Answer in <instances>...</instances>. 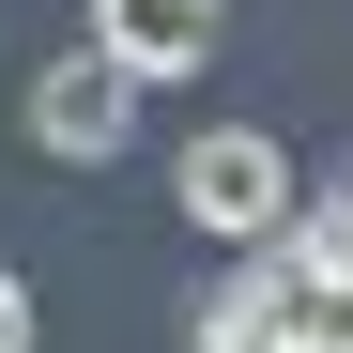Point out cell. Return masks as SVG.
Here are the masks:
<instances>
[{"instance_id": "obj_2", "label": "cell", "mask_w": 353, "mask_h": 353, "mask_svg": "<svg viewBox=\"0 0 353 353\" xmlns=\"http://www.w3.org/2000/svg\"><path fill=\"white\" fill-rule=\"evenodd\" d=\"M123 139H139V77H123V62H108V46L77 31L62 62L31 77V154H62V169H92V154H123Z\"/></svg>"}, {"instance_id": "obj_5", "label": "cell", "mask_w": 353, "mask_h": 353, "mask_svg": "<svg viewBox=\"0 0 353 353\" xmlns=\"http://www.w3.org/2000/svg\"><path fill=\"white\" fill-rule=\"evenodd\" d=\"M0 353H31V292L16 276H0Z\"/></svg>"}, {"instance_id": "obj_1", "label": "cell", "mask_w": 353, "mask_h": 353, "mask_svg": "<svg viewBox=\"0 0 353 353\" xmlns=\"http://www.w3.org/2000/svg\"><path fill=\"white\" fill-rule=\"evenodd\" d=\"M169 200H185L200 246H276L307 185H292V139H261V123H200L185 154H169Z\"/></svg>"}, {"instance_id": "obj_3", "label": "cell", "mask_w": 353, "mask_h": 353, "mask_svg": "<svg viewBox=\"0 0 353 353\" xmlns=\"http://www.w3.org/2000/svg\"><path fill=\"white\" fill-rule=\"evenodd\" d=\"M215 31H230V0H92V46H108L139 92L200 77V62H215Z\"/></svg>"}, {"instance_id": "obj_4", "label": "cell", "mask_w": 353, "mask_h": 353, "mask_svg": "<svg viewBox=\"0 0 353 353\" xmlns=\"http://www.w3.org/2000/svg\"><path fill=\"white\" fill-rule=\"evenodd\" d=\"M292 246H323V261H353V185H323V215L292 200Z\"/></svg>"}]
</instances>
